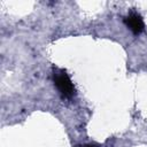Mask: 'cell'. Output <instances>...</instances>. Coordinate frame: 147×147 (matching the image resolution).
<instances>
[{"label":"cell","mask_w":147,"mask_h":147,"mask_svg":"<svg viewBox=\"0 0 147 147\" xmlns=\"http://www.w3.org/2000/svg\"><path fill=\"white\" fill-rule=\"evenodd\" d=\"M54 83L60 91V93L65 98H71L75 95V86L64 70H57L54 72Z\"/></svg>","instance_id":"6da1fadb"},{"label":"cell","mask_w":147,"mask_h":147,"mask_svg":"<svg viewBox=\"0 0 147 147\" xmlns=\"http://www.w3.org/2000/svg\"><path fill=\"white\" fill-rule=\"evenodd\" d=\"M124 23L126 24V26L134 33V34H140L144 29H145V23H144V20L142 17L136 13V11H132L125 18H124Z\"/></svg>","instance_id":"7a4b0ae2"},{"label":"cell","mask_w":147,"mask_h":147,"mask_svg":"<svg viewBox=\"0 0 147 147\" xmlns=\"http://www.w3.org/2000/svg\"><path fill=\"white\" fill-rule=\"evenodd\" d=\"M84 147H96L95 145H92V144H88V145H85Z\"/></svg>","instance_id":"3957f363"}]
</instances>
